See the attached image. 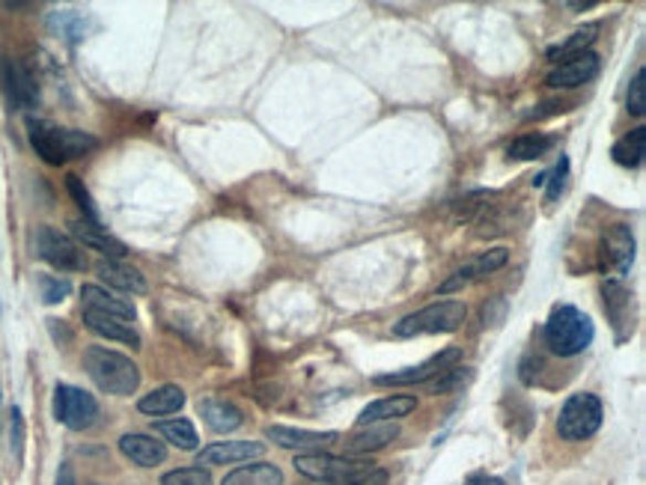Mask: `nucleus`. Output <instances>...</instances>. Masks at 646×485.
<instances>
[{
  "instance_id": "1",
  "label": "nucleus",
  "mask_w": 646,
  "mask_h": 485,
  "mask_svg": "<svg viewBox=\"0 0 646 485\" xmlns=\"http://www.w3.org/2000/svg\"><path fill=\"white\" fill-rule=\"evenodd\" d=\"M295 471L325 485H388V471L370 458L331 456V453H298Z\"/></svg>"
},
{
  "instance_id": "2",
  "label": "nucleus",
  "mask_w": 646,
  "mask_h": 485,
  "mask_svg": "<svg viewBox=\"0 0 646 485\" xmlns=\"http://www.w3.org/2000/svg\"><path fill=\"white\" fill-rule=\"evenodd\" d=\"M28 137L30 146L36 149V156H40L45 165L54 167L70 165L75 158H84L98 146L96 137L87 135V131L51 126V123H42V119H28Z\"/></svg>"
},
{
  "instance_id": "3",
  "label": "nucleus",
  "mask_w": 646,
  "mask_h": 485,
  "mask_svg": "<svg viewBox=\"0 0 646 485\" xmlns=\"http://www.w3.org/2000/svg\"><path fill=\"white\" fill-rule=\"evenodd\" d=\"M84 369L102 393L110 397H131L140 388L138 363L119 351H110L105 346H89L84 351Z\"/></svg>"
},
{
  "instance_id": "4",
  "label": "nucleus",
  "mask_w": 646,
  "mask_h": 485,
  "mask_svg": "<svg viewBox=\"0 0 646 485\" xmlns=\"http://www.w3.org/2000/svg\"><path fill=\"white\" fill-rule=\"evenodd\" d=\"M546 346H549L554 355L560 358H575L581 351H587L593 346V337H596V328H593V319L587 313L578 310L572 304H560L554 307L546 321Z\"/></svg>"
},
{
  "instance_id": "5",
  "label": "nucleus",
  "mask_w": 646,
  "mask_h": 485,
  "mask_svg": "<svg viewBox=\"0 0 646 485\" xmlns=\"http://www.w3.org/2000/svg\"><path fill=\"white\" fill-rule=\"evenodd\" d=\"M468 316V307L462 302H438L412 313L393 325V337L409 340V337H426V334H453L462 328V321Z\"/></svg>"
},
{
  "instance_id": "6",
  "label": "nucleus",
  "mask_w": 646,
  "mask_h": 485,
  "mask_svg": "<svg viewBox=\"0 0 646 485\" xmlns=\"http://www.w3.org/2000/svg\"><path fill=\"white\" fill-rule=\"evenodd\" d=\"M602 399L596 393H572L558 418V435L563 441H587L602 429Z\"/></svg>"
},
{
  "instance_id": "7",
  "label": "nucleus",
  "mask_w": 646,
  "mask_h": 485,
  "mask_svg": "<svg viewBox=\"0 0 646 485\" xmlns=\"http://www.w3.org/2000/svg\"><path fill=\"white\" fill-rule=\"evenodd\" d=\"M54 418L72 432H84L98 420V402L93 393L72 384H60L54 390Z\"/></svg>"
},
{
  "instance_id": "8",
  "label": "nucleus",
  "mask_w": 646,
  "mask_h": 485,
  "mask_svg": "<svg viewBox=\"0 0 646 485\" xmlns=\"http://www.w3.org/2000/svg\"><path fill=\"white\" fill-rule=\"evenodd\" d=\"M0 89L12 110H30L40 105V84L21 60L3 57L0 63Z\"/></svg>"
},
{
  "instance_id": "9",
  "label": "nucleus",
  "mask_w": 646,
  "mask_h": 485,
  "mask_svg": "<svg viewBox=\"0 0 646 485\" xmlns=\"http://www.w3.org/2000/svg\"><path fill=\"white\" fill-rule=\"evenodd\" d=\"M36 253H40L45 263L60 268V272H81L87 265L81 244L72 235L54 230V226H40V233H36Z\"/></svg>"
},
{
  "instance_id": "10",
  "label": "nucleus",
  "mask_w": 646,
  "mask_h": 485,
  "mask_svg": "<svg viewBox=\"0 0 646 485\" xmlns=\"http://www.w3.org/2000/svg\"><path fill=\"white\" fill-rule=\"evenodd\" d=\"M462 360V349H441L438 355H432V358H426L423 363H417V367H409V369H393V372H384V376H375V384H396V388H409V384H426L430 379H435L438 372H444V369L456 367Z\"/></svg>"
},
{
  "instance_id": "11",
  "label": "nucleus",
  "mask_w": 646,
  "mask_h": 485,
  "mask_svg": "<svg viewBox=\"0 0 646 485\" xmlns=\"http://www.w3.org/2000/svg\"><path fill=\"white\" fill-rule=\"evenodd\" d=\"M602 298H605V313L614 330H617V342H626L632 337V330H635V295L623 286L619 281H605L602 283Z\"/></svg>"
},
{
  "instance_id": "12",
  "label": "nucleus",
  "mask_w": 646,
  "mask_h": 485,
  "mask_svg": "<svg viewBox=\"0 0 646 485\" xmlns=\"http://www.w3.org/2000/svg\"><path fill=\"white\" fill-rule=\"evenodd\" d=\"M507 260H509L507 247H491V251H486L483 256H477L474 263L462 265L459 272L441 283L438 295H453V292L465 289V286H470L474 281H483L486 274H495L498 268H504V265H507Z\"/></svg>"
},
{
  "instance_id": "13",
  "label": "nucleus",
  "mask_w": 646,
  "mask_h": 485,
  "mask_svg": "<svg viewBox=\"0 0 646 485\" xmlns=\"http://www.w3.org/2000/svg\"><path fill=\"white\" fill-rule=\"evenodd\" d=\"M265 437L275 441L284 450H298V453H322L331 444L340 441L337 432H310V429H289V426H268Z\"/></svg>"
},
{
  "instance_id": "14",
  "label": "nucleus",
  "mask_w": 646,
  "mask_h": 485,
  "mask_svg": "<svg viewBox=\"0 0 646 485\" xmlns=\"http://www.w3.org/2000/svg\"><path fill=\"white\" fill-rule=\"evenodd\" d=\"M265 453V444L260 441H215L197 453V465H242L251 458H260Z\"/></svg>"
},
{
  "instance_id": "15",
  "label": "nucleus",
  "mask_w": 646,
  "mask_h": 485,
  "mask_svg": "<svg viewBox=\"0 0 646 485\" xmlns=\"http://www.w3.org/2000/svg\"><path fill=\"white\" fill-rule=\"evenodd\" d=\"M596 72H599V54L584 51V54H578V57L563 60L558 68H551L546 84H549L551 89H575V87H584L587 81L596 78Z\"/></svg>"
},
{
  "instance_id": "16",
  "label": "nucleus",
  "mask_w": 646,
  "mask_h": 485,
  "mask_svg": "<svg viewBox=\"0 0 646 485\" xmlns=\"http://www.w3.org/2000/svg\"><path fill=\"white\" fill-rule=\"evenodd\" d=\"M602 260H605V268L614 274H628L635 263V235L626 223L607 226L605 239H602Z\"/></svg>"
},
{
  "instance_id": "17",
  "label": "nucleus",
  "mask_w": 646,
  "mask_h": 485,
  "mask_svg": "<svg viewBox=\"0 0 646 485\" xmlns=\"http://www.w3.org/2000/svg\"><path fill=\"white\" fill-rule=\"evenodd\" d=\"M396 437H400V426L396 423H372V426H361L354 435L346 437L343 444L349 456H370V453L384 450Z\"/></svg>"
},
{
  "instance_id": "18",
  "label": "nucleus",
  "mask_w": 646,
  "mask_h": 485,
  "mask_svg": "<svg viewBox=\"0 0 646 485\" xmlns=\"http://www.w3.org/2000/svg\"><path fill=\"white\" fill-rule=\"evenodd\" d=\"M81 304H84V310L102 313V316H114V319H123L128 321V325L138 319V310H135L126 298H117L114 292L102 289V286H93V283L81 289Z\"/></svg>"
},
{
  "instance_id": "19",
  "label": "nucleus",
  "mask_w": 646,
  "mask_h": 485,
  "mask_svg": "<svg viewBox=\"0 0 646 485\" xmlns=\"http://www.w3.org/2000/svg\"><path fill=\"white\" fill-rule=\"evenodd\" d=\"M72 235L78 239L81 244H87V247H93V251H98L105 260H123L128 253V247L119 239H114V235L105 233V226L102 223H93V221H84V218H78V221L70 223Z\"/></svg>"
},
{
  "instance_id": "20",
  "label": "nucleus",
  "mask_w": 646,
  "mask_h": 485,
  "mask_svg": "<svg viewBox=\"0 0 646 485\" xmlns=\"http://www.w3.org/2000/svg\"><path fill=\"white\" fill-rule=\"evenodd\" d=\"M119 453L135 462L138 467H156L167 458V446L161 441H156L152 435H140V432H131V435L119 437Z\"/></svg>"
},
{
  "instance_id": "21",
  "label": "nucleus",
  "mask_w": 646,
  "mask_h": 485,
  "mask_svg": "<svg viewBox=\"0 0 646 485\" xmlns=\"http://www.w3.org/2000/svg\"><path fill=\"white\" fill-rule=\"evenodd\" d=\"M96 272L102 281L119 292H131V295H144V292H147L144 274H140L135 265L123 263V260H102V263L96 265Z\"/></svg>"
},
{
  "instance_id": "22",
  "label": "nucleus",
  "mask_w": 646,
  "mask_h": 485,
  "mask_svg": "<svg viewBox=\"0 0 646 485\" xmlns=\"http://www.w3.org/2000/svg\"><path fill=\"white\" fill-rule=\"evenodd\" d=\"M200 418L206 420V426L212 429V432H221V435L235 432V429L245 423V414H242L233 402H226V399L218 397L200 399Z\"/></svg>"
},
{
  "instance_id": "23",
  "label": "nucleus",
  "mask_w": 646,
  "mask_h": 485,
  "mask_svg": "<svg viewBox=\"0 0 646 485\" xmlns=\"http://www.w3.org/2000/svg\"><path fill=\"white\" fill-rule=\"evenodd\" d=\"M414 408H417V399L414 397L379 399V402H370V405L363 408L358 423H361V426H372V423H396L400 418H409Z\"/></svg>"
},
{
  "instance_id": "24",
  "label": "nucleus",
  "mask_w": 646,
  "mask_h": 485,
  "mask_svg": "<svg viewBox=\"0 0 646 485\" xmlns=\"http://www.w3.org/2000/svg\"><path fill=\"white\" fill-rule=\"evenodd\" d=\"M84 325H87L93 334L98 337H105V340L123 342V346H131V349H138L140 346V334L128 321L114 319V316H102V313H89L84 310Z\"/></svg>"
},
{
  "instance_id": "25",
  "label": "nucleus",
  "mask_w": 646,
  "mask_h": 485,
  "mask_svg": "<svg viewBox=\"0 0 646 485\" xmlns=\"http://www.w3.org/2000/svg\"><path fill=\"white\" fill-rule=\"evenodd\" d=\"M186 405V390L177 388V384H165V388H156L152 393L138 402L140 414H149V418H165V414H177Z\"/></svg>"
},
{
  "instance_id": "26",
  "label": "nucleus",
  "mask_w": 646,
  "mask_h": 485,
  "mask_svg": "<svg viewBox=\"0 0 646 485\" xmlns=\"http://www.w3.org/2000/svg\"><path fill=\"white\" fill-rule=\"evenodd\" d=\"M221 485H284V474H280V467L268 465V462H254V465L230 471Z\"/></svg>"
},
{
  "instance_id": "27",
  "label": "nucleus",
  "mask_w": 646,
  "mask_h": 485,
  "mask_svg": "<svg viewBox=\"0 0 646 485\" xmlns=\"http://www.w3.org/2000/svg\"><path fill=\"white\" fill-rule=\"evenodd\" d=\"M644 149H646V128H635V131H628V135H623L617 144H614L611 158H614L619 167L635 170V167L644 165Z\"/></svg>"
},
{
  "instance_id": "28",
  "label": "nucleus",
  "mask_w": 646,
  "mask_h": 485,
  "mask_svg": "<svg viewBox=\"0 0 646 485\" xmlns=\"http://www.w3.org/2000/svg\"><path fill=\"white\" fill-rule=\"evenodd\" d=\"M554 146V137L549 135H521L507 146L509 161H537Z\"/></svg>"
},
{
  "instance_id": "29",
  "label": "nucleus",
  "mask_w": 646,
  "mask_h": 485,
  "mask_svg": "<svg viewBox=\"0 0 646 485\" xmlns=\"http://www.w3.org/2000/svg\"><path fill=\"white\" fill-rule=\"evenodd\" d=\"M596 36H599V24H587V28L575 30V33H569L566 40L549 51V60L578 57V54H584V51L596 42Z\"/></svg>"
},
{
  "instance_id": "30",
  "label": "nucleus",
  "mask_w": 646,
  "mask_h": 485,
  "mask_svg": "<svg viewBox=\"0 0 646 485\" xmlns=\"http://www.w3.org/2000/svg\"><path fill=\"white\" fill-rule=\"evenodd\" d=\"M156 429H158V435L167 437V441H170L173 446H179V450H197V444H200L194 423L186 418L161 420Z\"/></svg>"
},
{
  "instance_id": "31",
  "label": "nucleus",
  "mask_w": 646,
  "mask_h": 485,
  "mask_svg": "<svg viewBox=\"0 0 646 485\" xmlns=\"http://www.w3.org/2000/svg\"><path fill=\"white\" fill-rule=\"evenodd\" d=\"M470 381V369L468 367H451L444 369V372H438L435 379H430L426 384H421L426 393H453V390H459L462 384H468Z\"/></svg>"
},
{
  "instance_id": "32",
  "label": "nucleus",
  "mask_w": 646,
  "mask_h": 485,
  "mask_svg": "<svg viewBox=\"0 0 646 485\" xmlns=\"http://www.w3.org/2000/svg\"><path fill=\"white\" fill-rule=\"evenodd\" d=\"M51 28L57 30L60 36H66L70 42H81L84 40V33H87V15H81V12H54L51 15Z\"/></svg>"
},
{
  "instance_id": "33",
  "label": "nucleus",
  "mask_w": 646,
  "mask_h": 485,
  "mask_svg": "<svg viewBox=\"0 0 646 485\" xmlns=\"http://www.w3.org/2000/svg\"><path fill=\"white\" fill-rule=\"evenodd\" d=\"M161 485H212L206 467H179L161 476Z\"/></svg>"
},
{
  "instance_id": "34",
  "label": "nucleus",
  "mask_w": 646,
  "mask_h": 485,
  "mask_svg": "<svg viewBox=\"0 0 646 485\" xmlns=\"http://www.w3.org/2000/svg\"><path fill=\"white\" fill-rule=\"evenodd\" d=\"M70 281H60V277H51V274H42L40 277V298L45 304H60L70 295Z\"/></svg>"
},
{
  "instance_id": "35",
  "label": "nucleus",
  "mask_w": 646,
  "mask_h": 485,
  "mask_svg": "<svg viewBox=\"0 0 646 485\" xmlns=\"http://www.w3.org/2000/svg\"><path fill=\"white\" fill-rule=\"evenodd\" d=\"M66 184H70V194L75 197V203L81 205V212H84V221L102 223V221H98L96 205H93V200H89L87 188H84V182H81L78 176H70V179H66Z\"/></svg>"
},
{
  "instance_id": "36",
  "label": "nucleus",
  "mask_w": 646,
  "mask_h": 485,
  "mask_svg": "<svg viewBox=\"0 0 646 485\" xmlns=\"http://www.w3.org/2000/svg\"><path fill=\"white\" fill-rule=\"evenodd\" d=\"M10 453L12 462L21 465V456H24V420H21L19 408L10 411Z\"/></svg>"
},
{
  "instance_id": "37",
  "label": "nucleus",
  "mask_w": 646,
  "mask_h": 485,
  "mask_svg": "<svg viewBox=\"0 0 646 485\" xmlns=\"http://www.w3.org/2000/svg\"><path fill=\"white\" fill-rule=\"evenodd\" d=\"M628 114L644 117L646 114V84H644V68H637L635 81L628 87Z\"/></svg>"
},
{
  "instance_id": "38",
  "label": "nucleus",
  "mask_w": 646,
  "mask_h": 485,
  "mask_svg": "<svg viewBox=\"0 0 646 485\" xmlns=\"http://www.w3.org/2000/svg\"><path fill=\"white\" fill-rule=\"evenodd\" d=\"M566 176H569V161L566 158H560L558 167H554V179L549 182V194H546L549 203H554V200L563 194V188H566Z\"/></svg>"
},
{
  "instance_id": "39",
  "label": "nucleus",
  "mask_w": 646,
  "mask_h": 485,
  "mask_svg": "<svg viewBox=\"0 0 646 485\" xmlns=\"http://www.w3.org/2000/svg\"><path fill=\"white\" fill-rule=\"evenodd\" d=\"M465 485H507L504 479H498V476H489V474H474L465 479Z\"/></svg>"
},
{
  "instance_id": "40",
  "label": "nucleus",
  "mask_w": 646,
  "mask_h": 485,
  "mask_svg": "<svg viewBox=\"0 0 646 485\" xmlns=\"http://www.w3.org/2000/svg\"><path fill=\"white\" fill-rule=\"evenodd\" d=\"M57 485H75V476H72V467H70V465H63V467H60Z\"/></svg>"
}]
</instances>
